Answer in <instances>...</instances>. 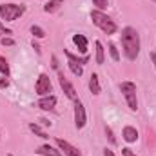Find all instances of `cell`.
<instances>
[{
	"mask_svg": "<svg viewBox=\"0 0 156 156\" xmlns=\"http://www.w3.org/2000/svg\"><path fill=\"white\" fill-rule=\"evenodd\" d=\"M122 47H123V55L127 60H136L140 55V35L134 27L127 26L122 29Z\"/></svg>",
	"mask_w": 156,
	"mask_h": 156,
	"instance_id": "obj_1",
	"label": "cell"
},
{
	"mask_svg": "<svg viewBox=\"0 0 156 156\" xmlns=\"http://www.w3.org/2000/svg\"><path fill=\"white\" fill-rule=\"evenodd\" d=\"M91 20L96 27H100L105 35H115L118 31V26L115 24V20H111L104 11H98V9H93L91 11Z\"/></svg>",
	"mask_w": 156,
	"mask_h": 156,
	"instance_id": "obj_2",
	"label": "cell"
},
{
	"mask_svg": "<svg viewBox=\"0 0 156 156\" xmlns=\"http://www.w3.org/2000/svg\"><path fill=\"white\" fill-rule=\"evenodd\" d=\"M24 13H26L24 4H0V18L5 22H13L20 18Z\"/></svg>",
	"mask_w": 156,
	"mask_h": 156,
	"instance_id": "obj_3",
	"label": "cell"
},
{
	"mask_svg": "<svg viewBox=\"0 0 156 156\" xmlns=\"http://www.w3.org/2000/svg\"><path fill=\"white\" fill-rule=\"evenodd\" d=\"M120 91H122V94H123V98H125L129 109H131V111H136V109H138L136 83H134V82H129V80H127V82H122V83H120Z\"/></svg>",
	"mask_w": 156,
	"mask_h": 156,
	"instance_id": "obj_4",
	"label": "cell"
},
{
	"mask_svg": "<svg viewBox=\"0 0 156 156\" xmlns=\"http://www.w3.org/2000/svg\"><path fill=\"white\" fill-rule=\"evenodd\" d=\"M35 91L38 96H47L51 91H53V85H51V80L45 73H42L38 78H37V83H35Z\"/></svg>",
	"mask_w": 156,
	"mask_h": 156,
	"instance_id": "obj_5",
	"label": "cell"
},
{
	"mask_svg": "<svg viewBox=\"0 0 156 156\" xmlns=\"http://www.w3.org/2000/svg\"><path fill=\"white\" fill-rule=\"evenodd\" d=\"M87 123V115H85V107L80 100H75V127L76 129H83Z\"/></svg>",
	"mask_w": 156,
	"mask_h": 156,
	"instance_id": "obj_6",
	"label": "cell"
},
{
	"mask_svg": "<svg viewBox=\"0 0 156 156\" xmlns=\"http://www.w3.org/2000/svg\"><path fill=\"white\" fill-rule=\"evenodd\" d=\"M58 82H60V87L64 89L66 96H67L69 100H73V102H75V100L78 98V96H76V91H75L73 83H71V82L67 80V76H66V75H64V73H62L60 69H58Z\"/></svg>",
	"mask_w": 156,
	"mask_h": 156,
	"instance_id": "obj_7",
	"label": "cell"
},
{
	"mask_svg": "<svg viewBox=\"0 0 156 156\" xmlns=\"http://www.w3.org/2000/svg\"><path fill=\"white\" fill-rule=\"evenodd\" d=\"M55 142H56V147H58L66 156H82L80 151H78L75 145H71L69 142H66V140H62V138H56Z\"/></svg>",
	"mask_w": 156,
	"mask_h": 156,
	"instance_id": "obj_8",
	"label": "cell"
},
{
	"mask_svg": "<svg viewBox=\"0 0 156 156\" xmlns=\"http://www.w3.org/2000/svg\"><path fill=\"white\" fill-rule=\"evenodd\" d=\"M56 105V96L55 94H47V96H42L38 102H37V107L42 111H53Z\"/></svg>",
	"mask_w": 156,
	"mask_h": 156,
	"instance_id": "obj_9",
	"label": "cell"
},
{
	"mask_svg": "<svg viewBox=\"0 0 156 156\" xmlns=\"http://www.w3.org/2000/svg\"><path fill=\"white\" fill-rule=\"evenodd\" d=\"M35 153L40 154V156H62V151H60V149H56V147H53V145H49V144L40 145Z\"/></svg>",
	"mask_w": 156,
	"mask_h": 156,
	"instance_id": "obj_10",
	"label": "cell"
},
{
	"mask_svg": "<svg viewBox=\"0 0 156 156\" xmlns=\"http://www.w3.org/2000/svg\"><path fill=\"white\" fill-rule=\"evenodd\" d=\"M122 136H123V140H125L127 144H134V142L138 140V131H136L134 127L127 125V127H123V131H122Z\"/></svg>",
	"mask_w": 156,
	"mask_h": 156,
	"instance_id": "obj_11",
	"label": "cell"
},
{
	"mask_svg": "<svg viewBox=\"0 0 156 156\" xmlns=\"http://www.w3.org/2000/svg\"><path fill=\"white\" fill-rule=\"evenodd\" d=\"M73 44L78 47V53H82V55L87 53V38L83 35H73Z\"/></svg>",
	"mask_w": 156,
	"mask_h": 156,
	"instance_id": "obj_12",
	"label": "cell"
},
{
	"mask_svg": "<svg viewBox=\"0 0 156 156\" xmlns=\"http://www.w3.org/2000/svg\"><path fill=\"white\" fill-rule=\"evenodd\" d=\"M89 91L93 93V94H100V91H102V87H100V78L96 73H93L91 78H89Z\"/></svg>",
	"mask_w": 156,
	"mask_h": 156,
	"instance_id": "obj_13",
	"label": "cell"
},
{
	"mask_svg": "<svg viewBox=\"0 0 156 156\" xmlns=\"http://www.w3.org/2000/svg\"><path fill=\"white\" fill-rule=\"evenodd\" d=\"M64 53H66V56H67L69 62H75V64H80V66H83V64L89 62V56H87V55H85V56H78V55H73L69 49H64Z\"/></svg>",
	"mask_w": 156,
	"mask_h": 156,
	"instance_id": "obj_14",
	"label": "cell"
},
{
	"mask_svg": "<svg viewBox=\"0 0 156 156\" xmlns=\"http://www.w3.org/2000/svg\"><path fill=\"white\" fill-rule=\"evenodd\" d=\"M94 49H96L94 62H96L98 66H102V64H104V60H105V53H104V45H102V42H100V40H96V42H94Z\"/></svg>",
	"mask_w": 156,
	"mask_h": 156,
	"instance_id": "obj_15",
	"label": "cell"
},
{
	"mask_svg": "<svg viewBox=\"0 0 156 156\" xmlns=\"http://www.w3.org/2000/svg\"><path fill=\"white\" fill-rule=\"evenodd\" d=\"M62 5H64V0H49V2L44 5V11H45V13H55V11H58Z\"/></svg>",
	"mask_w": 156,
	"mask_h": 156,
	"instance_id": "obj_16",
	"label": "cell"
},
{
	"mask_svg": "<svg viewBox=\"0 0 156 156\" xmlns=\"http://www.w3.org/2000/svg\"><path fill=\"white\" fill-rule=\"evenodd\" d=\"M29 129H31V133H35L38 138H44V140H45V138H49V136H47V133L40 127L38 123H29Z\"/></svg>",
	"mask_w": 156,
	"mask_h": 156,
	"instance_id": "obj_17",
	"label": "cell"
},
{
	"mask_svg": "<svg viewBox=\"0 0 156 156\" xmlns=\"http://www.w3.org/2000/svg\"><path fill=\"white\" fill-rule=\"evenodd\" d=\"M67 66H69V69H71V73H73L75 76H82V75H83V67H82L80 64H75V62H67Z\"/></svg>",
	"mask_w": 156,
	"mask_h": 156,
	"instance_id": "obj_18",
	"label": "cell"
},
{
	"mask_svg": "<svg viewBox=\"0 0 156 156\" xmlns=\"http://www.w3.org/2000/svg\"><path fill=\"white\" fill-rule=\"evenodd\" d=\"M31 35L35 38H45V31L40 27V26H31Z\"/></svg>",
	"mask_w": 156,
	"mask_h": 156,
	"instance_id": "obj_19",
	"label": "cell"
},
{
	"mask_svg": "<svg viewBox=\"0 0 156 156\" xmlns=\"http://www.w3.org/2000/svg\"><path fill=\"white\" fill-rule=\"evenodd\" d=\"M0 73L4 76H9V64H7V60L4 56H0Z\"/></svg>",
	"mask_w": 156,
	"mask_h": 156,
	"instance_id": "obj_20",
	"label": "cell"
},
{
	"mask_svg": "<svg viewBox=\"0 0 156 156\" xmlns=\"http://www.w3.org/2000/svg\"><path fill=\"white\" fill-rule=\"evenodd\" d=\"M93 5H96L98 11H104V9H107L109 0H93Z\"/></svg>",
	"mask_w": 156,
	"mask_h": 156,
	"instance_id": "obj_21",
	"label": "cell"
},
{
	"mask_svg": "<svg viewBox=\"0 0 156 156\" xmlns=\"http://www.w3.org/2000/svg\"><path fill=\"white\" fill-rule=\"evenodd\" d=\"M109 53H111V58H113L115 62L120 60V53H118V49H116V45H115V44H109Z\"/></svg>",
	"mask_w": 156,
	"mask_h": 156,
	"instance_id": "obj_22",
	"label": "cell"
},
{
	"mask_svg": "<svg viewBox=\"0 0 156 156\" xmlns=\"http://www.w3.org/2000/svg\"><path fill=\"white\" fill-rule=\"evenodd\" d=\"M0 44H2V45H7V47H11V45H15V40L9 38V37H2Z\"/></svg>",
	"mask_w": 156,
	"mask_h": 156,
	"instance_id": "obj_23",
	"label": "cell"
},
{
	"mask_svg": "<svg viewBox=\"0 0 156 156\" xmlns=\"http://www.w3.org/2000/svg\"><path fill=\"white\" fill-rule=\"evenodd\" d=\"M105 134L109 136V142H111V144L115 145V144H116V138L113 136V131H111V127H107V125H105Z\"/></svg>",
	"mask_w": 156,
	"mask_h": 156,
	"instance_id": "obj_24",
	"label": "cell"
},
{
	"mask_svg": "<svg viewBox=\"0 0 156 156\" xmlns=\"http://www.w3.org/2000/svg\"><path fill=\"white\" fill-rule=\"evenodd\" d=\"M5 35H11V29H7V27L2 24V20H0V37H5Z\"/></svg>",
	"mask_w": 156,
	"mask_h": 156,
	"instance_id": "obj_25",
	"label": "cell"
},
{
	"mask_svg": "<svg viewBox=\"0 0 156 156\" xmlns=\"http://www.w3.org/2000/svg\"><path fill=\"white\" fill-rule=\"evenodd\" d=\"M7 85H9V80H7V76L0 78V89H5Z\"/></svg>",
	"mask_w": 156,
	"mask_h": 156,
	"instance_id": "obj_26",
	"label": "cell"
},
{
	"mask_svg": "<svg viewBox=\"0 0 156 156\" xmlns=\"http://www.w3.org/2000/svg\"><path fill=\"white\" fill-rule=\"evenodd\" d=\"M122 156H136V154H134L129 147H123V149H122Z\"/></svg>",
	"mask_w": 156,
	"mask_h": 156,
	"instance_id": "obj_27",
	"label": "cell"
},
{
	"mask_svg": "<svg viewBox=\"0 0 156 156\" xmlns=\"http://www.w3.org/2000/svg\"><path fill=\"white\" fill-rule=\"evenodd\" d=\"M51 60H53V64H51V66H53V69H56V71H58V60H56V56H53Z\"/></svg>",
	"mask_w": 156,
	"mask_h": 156,
	"instance_id": "obj_28",
	"label": "cell"
},
{
	"mask_svg": "<svg viewBox=\"0 0 156 156\" xmlns=\"http://www.w3.org/2000/svg\"><path fill=\"white\" fill-rule=\"evenodd\" d=\"M104 156H115V153H113L111 149H107V147H105V149H104Z\"/></svg>",
	"mask_w": 156,
	"mask_h": 156,
	"instance_id": "obj_29",
	"label": "cell"
},
{
	"mask_svg": "<svg viewBox=\"0 0 156 156\" xmlns=\"http://www.w3.org/2000/svg\"><path fill=\"white\" fill-rule=\"evenodd\" d=\"M33 47H35V51H37V53H40V45L35 42V40H33Z\"/></svg>",
	"mask_w": 156,
	"mask_h": 156,
	"instance_id": "obj_30",
	"label": "cell"
},
{
	"mask_svg": "<svg viewBox=\"0 0 156 156\" xmlns=\"http://www.w3.org/2000/svg\"><path fill=\"white\" fill-rule=\"evenodd\" d=\"M151 60L154 62V67H156V53H151Z\"/></svg>",
	"mask_w": 156,
	"mask_h": 156,
	"instance_id": "obj_31",
	"label": "cell"
},
{
	"mask_svg": "<svg viewBox=\"0 0 156 156\" xmlns=\"http://www.w3.org/2000/svg\"><path fill=\"white\" fill-rule=\"evenodd\" d=\"M7 156H15V154H7Z\"/></svg>",
	"mask_w": 156,
	"mask_h": 156,
	"instance_id": "obj_32",
	"label": "cell"
},
{
	"mask_svg": "<svg viewBox=\"0 0 156 156\" xmlns=\"http://www.w3.org/2000/svg\"><path fill=\"white\" fill-rule=\"evenodd\" d=\"M153 2H156V0H153Z\"/></svg>",
	"mask_w": 156,
	"mask_h": 156,
	"instance_id": "obj_33",
	"label": "cell"
}]
</instances>
